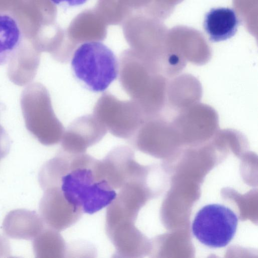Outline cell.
Masks as SVG:
<instances>
[{
  "label": "cell",
  "instance_id": "8fae6325",
  "mask_svg": "<svg viewBox=\"0 0 258 258\" xmlns=\"http://www.w3.org/2000/svg\"><path fill=\"white\" fill-rule=\"evenodd\" d=\"M23 44L19 22L11 13L0 11V66L9 62Z\"/></svg>",
  "mask_w": 258,
  "mask_h": 258
},
{
  "label": "cell",
  "instance_id": "3957f363",
  "mask_svg": "<svg viewBox=\"0 0 258 258\" xmlns=\"http://www.w3.org/2000/svg\"><path fill=\"white\" fill-rule=\"evenodd\" d=\"M21 107L27 130L42 145L60 142L65 131L52 108L50 94L40 83L30 84L23 91Z\"/></svg>",
  "mask_w": 258,
  "mask_h": 258
},
{
  "label": "cell",
  "instance_id": "7c38bea8",
  "mask_svg": "<svg viewBox=\"0 0 258 258\" xmlns=\"http://www.w3.org/2000/svg\"><path fill=\"white\" fill-rule=\"evenodd\" d=\"M67 245L62 236L54 229L44 228L34 238L33 248L38 258H62L67 254Z\"/></svg>",
  "mask_w": 258,
  "mask_h": 258
},
{
  "label": "cell",
  "instance_id": "52a82bcc",
  "mask_svg": "<svg viewBox=\"0 0 258 258\" xmlns=\"http://www.w3.org/2000/svg\"><path fill=\"white\" fill-rule=\"evenodd\" d=\"M104 125L93 115L78 117L64 131L61 139L62 150L72 154L85 153L100 142L107 133Z\"/></svg>",
  "mask_w": 258,
  "mask_h": 258
},
{
  "label": "cell",
  "instance_id": "5bb4252c",
  "mask_svg": "<svg viewBox=\"0 0 258 258\" xmlns=\"http://www.w3.org/2000/svg\"><path fill=\"white\" fill-rule=\"evenodd\" d=\"M53 4L60 6L76 7L85 4L88 0H50Z\"/></svg>",
  "mask_w": 258,
  "mask_h": 258
},
{
  "label": "cell",
  "instance_id": "2e32d148",
  "mask_svg": "<svg viewBox=\"0 0 258 258\" xmlns=\"http://www.w3.org/2000/svg\"><path fill=\"white\" fill-rule=\"evenodd\" d=\"M2 158H3V157H2L1 156V155H0V160H1V159H2Z\"/></svg>",
  "mask_w": 258,
  "mask_h": 258
},
{
  "label": "cell",
  "instance_id": "9a60e30c",
  "mask_svg": "<svg viewBox=\"0 0 258 258\" xmlns=\"http://www.w3.org/2000/svg\"><path fill=\"white\" fill-rule=\"evenodd\" d=\"M10 246L8 241L0 235V254L9 253Z\"/></svg>",
  "mask_w": 258,
  "mask_h": 258
},
{
  "label": "cell",
  "instance_id": "277c9868",
  "mask_svg": "<svg viewBox=\"0 0 258 258\" xmlns=\"http://www.w3.org/2000/svg\"><path fill=\"white\" fill-rule=\"evenodd\" d=\"M238 217L229 208L220 204L206 205L197 213L192 223L195 237L212 248L227 245L234 237Z\"/></svg>",
  "mask_w": 258,
  "mask_h": 258
},
{
  "label": "cell",
  "instance_id": "ba28073f",
  "mask_svg": "<svg viewBox=\"0 0 258 258\" xmlns=\"http://www.w3.org/2000/svg\"><path fill=\"white\" fill-rule=\"evenodd\" d=\"M101 175L113 190L119 189L131 179L139 168L133 150L121 145L112 149L100 161Z\"/></svg>",
  "mask_w": 258,
  "mask_h": 258
},
{
  "label": "cell",
  "instance_id": "9c48e42d",
  "mask_svg": "<svg viewBox=\"0 0 258 258\" xmlns=\"http://www.w3.org/2000/svg\"><path fill=\"white\" fill-rule=\"evenodd\" d=\"M44 223L35 211L17 209L5 217L3 229L5 234L13 239H34L44 228Z\"/></svg>",
  "mask_w": 258,
  "mask_h": 258
},
{
  "label": "cell",
  "instance_id": "7a4b0ae2",
  "mask_svg": "<svg viewBox=\"0 0 258 258\" xmlns=\"http://www.w3.org/2000/svg\"><path fill=\"white\" fill-rule=\"evenodd\" d=\"M71 68L76 79L94 92H104L118 74V61L114 52L98 41H88L74 51Z\"/></svg>",
  "mask_w": 258,
  "mask_h": 258
},
{
  "label": "cell",
  "instance_id": "6da1fadb",
  "mask_svg": "<svg viewBox=\"0 0 258 258\" xmlns=\"http://www.w3.org/2000/svg\"><path fill=\"white\" fill-rule=\"evenodd\" d=\"M99 161L86 153L61 150L41 167L40 185L43 190L58 188L83 213L94 214L108 206L117 195L101 177Z\"/></svg>",
  "mask_w": 258,
  "mask_h": 258
},
{
  "label": "cell",
  "instance_id": "5b68a950",
  "mask_svg": "<svg viewBox=\"0 0 258 258\" xmlns=\"http://www.w3.org/2000/svg\"><path fill=\"white\" fill-rule=\"evenodd\" d=\"M141 109L132 99L120 100L104 92L96 102L93 114L113 136L130 139L141 123Z\"/></svg>",
  "mask_w": 258,
  "mask_h": 258
},
{
  "label": "cell",
  "instance_id": "8992f818",
  "mask_svg": "<svg viewBox=\"0 0 258 258\" xmlns=\"http://www.w3.org/2000/svg\"><path fill=\"white\" fill-rule=\"evenodd\" d=\"M39 204L40 216L45 224L61 231L76 223L83 212L71 203L56 187L44 190Z\"/></svg>",
  "mask_w": 258,
  "mask_h": 258
},
{
  "label": "cell",
  "instance_id": "4fadbf2b",
  "mask_svg": "<svg viewBox=\"0 0 258 258\" xmlns=\"http://www.w3.org/2000/svg\"><path fill=\"white\" fill-rule=\"evenodd\" d=\"M10 148V142L8 135L0 124V154L6 156L9 153Z\"/></svg>",
  "mask_w": 258,
  "mask_h": 258
},
{
  "label": "cell",
  "instance_id": "30bf717a",
  "mask_svg": "<svg viewBox=\"0 0 258 258\" xmlns=\"http://www.w3.org/2000/svg\"><path fill=\"white\" fill-rule=\"evenodd\" d=\"M240 23L235 11L229 8H212L205 16L203 27L213 42L224 41L233 37Z\"/></svg>",
  "mask_w": 258,
  "mask_h": 258
}]
</instances>
